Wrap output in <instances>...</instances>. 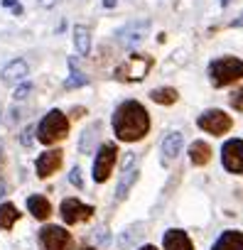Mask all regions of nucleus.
<instances>
[{
    "label": "nucleus",
    "mask_w": 243,
    "mask_h": 250,
    "mask_svg": "<svg viewBox=\"0 0 243 250\" xmlns=\"http://www.w3.org/2000/svg\"><path fill=\"white\" fill-rule=\"evenodd\" d=\"M30 74V66L25 59H13L10 64H5V69L0 71V79H3V83H18L22 79H27Z\"/></svg>",
    "instance_id": "nucleus-15"
},
{
    "label": "nucleus",
    "mask_w": 243,
    "mask_h": 250,
    "mask_svg": "<svg viewBox=\"0 0 243 250\" xmlns=\"http://www.w3.org/2000/svg\"><path fill=\"white\" fill-rule=\"evenodd\" d=\"M150 66H153V57H148V54H131L123 64L115 69V79H120V81H140V79L148 76Z\"/></svg>",
    "instance_id": "nucleus-4"
},
{
    "label": "nucleus",
    "mask_w": 243,
    "mask_h": 250,
    "mask_svg": "<svg viewBox=\"0 0 243 250\" xmlns=\"http://www.w3.org/2000/svg\"><path fill=\"white\" fill-rule=\"evenodd\" d=\"M143 228H145V223H133V226H128L123 233H120V235L115 238L118 248H120V250H128V248H131V245H133V243H135L143 233H145Z\"/></svg>",
    "instance_id": "nucleus-19"
},
{
    "label": "nucleus",
    "mask_w": 243,
    "mask_h": 250,
    "mask_svg": "<svg viewBox=\"0 0 243 250\" xmlns=\"http://www.w3.org/2000/svg\"><path fill=\"white\" fill-rule=\"evenodd\" d=\"M209 79H211V83L216 88H223V86L236 83L238 79H243V59H236V57L214 59L209 64Z\"/></svg>",
    "instance_id": "nucleus-3"
},
{
    "label": "nucleus",
    "mask_w": 243,
    "mask_h": 250,
    "mask_svg": "<svg viewBox=\"0 0 243 250\" xmlns=\"http://www.w3.org/2000/svg\"><path fill=\"white\" fill-rule=\"evenodd\" d=\"M69 66H71V76L66 79V83H64V86H66V88H74V86H86V83H88V79H86V76H84V74L76 69V62H74V59H69Z\"/></svg>",
    "instance_id": "nucleus-24"
},
{
    "label": "nucleus",
    "mask_w": 243,
    "mask_h": 250,
    "mask_svg": "<svg viewBox=\"0 0 243 250\" xmlns=\"http://www.w3.org/2000/svg\"><path fill=\"white\" fill-rule=\"evenodd\" d=\"M228 103H231V108H233V110H238V113H243V86H241V88H236V91L231 93V98H228Z\"/></svg>",
    "instance_id": "nucleus-25"
},
{
    "label": "nucleus",
    "mask_w": 243,
    "mask_h": 250,
    "mask_svg": "<svg viewBox=\"0 0 243 250\" xmlns=\"http://www.w3.org/2000/svg\"><path fill=\"white\" fill-rule=\"evenodd\" d=\"M0 162H3V145H0Z\"/></svg>",
    "instance_id": "nucleus-35"
},
{
    "label": "nucleus",
    "mask_w": 243,
    "mask_h": 250,
    "mask_svg": "<svg viewBox=\"0 0 243 250\" xmlns=\"http://www.w3.org/2000/svg\"><path fill=\"white\" fill-rule=\"evenodd\" d=\"M103 5H106V8H113V5H115V0H103Z\"/></svg>",
    "instance_id": "nucleus-32"
},
{
    "label": "nucleus",
    "mask_w": 243,
    "mask_h": 250,
    "mask_svg": "<svg viewBox=\"0 0 243 250\" xmlns=\"http://www.w3.org/2000/svg\"><path fill=\"white\" fill-rule=\"evenodd\" d=\"M110 125H113V133H115L118 140L138 143V140H143L150 133V115H148L143 103L126 101V103H120L115 108Z\"/></svg>",
    "instance_id": "nucleus-1"
},
{
    "label": "nucleus",
    "mask_w": 243,
    "mask_h": 250,
    "mask_svg": "<svg viewBox=\"0 0 243 250\" xmlns=\"http://www.w3.org/2000/svg\"><path fill=\"white\" fill-rule=\"evenodd\" d=\"M27 211H30L37 221H47V218L52 216V204L47 201V196L32 194V196H27Z\"/></svg>",
    "instance_id": "nucleus-17"
},
{
    "label": "nucleus",
    "mask_w": 243,
    "mask_h": 250,
    "mask_svg": "<svg viewBox=\"0 0 243 250\" xmlns=\"http://www.w3.org/2000/svg\"><path fill=\"white\" fill-rule=\"evenodd\" d=\"M69 135V118L62 110H49L37 125V140L42 145H54Z\"/></svg>",
    "instance_id": "nucleus-2"
},
{
    "label": "nucleus",
    "mask_w": 243,
    "mask_h": 250,
    "mask_svg": "<svg viewBox=\"0 0 243 250\" xmlns=\"http://www.w3.org/2000/svg\"><path fill=\"white\" fill-rule=\"evenodd\" d=\"M40 245H42V250H69L71 233L62 226H44L40 230Z\"/></svg>",
    "instance_id": "nucleus-7"
},
{
    "label": "nucleus",
    "mask_w": 243,
    "mask_h": 250,
    "mask_svg": "<svg viewBox=\"0 0 243 250\" xmlns=\"http://www.w3.org/2000/svg\"><path fill=\"white\" fill-rule=\"evenodd\" d=\"M84 250H93V248H84Z\"/></svg>",
    "instance_id": "nucleus-36"
},
{
    "label": "nucleus",
    "mask_w": 243,
    "mask_h": 250,
    "mask_svg": "<svg viewBox=\"0 0 243 250\" xmlns=\"http://www.w3.org/2000/svg\"><path fill=\"white\" fill-rule=\"evenodd\" d=\"M148 27H150L148 20H138V22H131V25H126V27H120V30H118V42L123 44V47H128V49H133V47H138V44L145 40Z\"/></svg>",
    "instance_id": "nucleus-11"
},
{
    "label": "nucleus",
    "mask_w": 243,
    "mask_h": 250,
    "mask_svg": "<svg viewBox=\"0 0 243 250\" xmlns=\"http://www.w3.org/2000/svg\"><path fill=\"white\" fill-rule=\"evenodd\" d=\"M162 245H165V250H194L192 238H189L182 228H170V230H165Z\"/></svg>",
    "instance_id": "nucleus-13"
},
{
    "label": "nucleus",
    "mask_w": 243,
    "mask_h": 250,
    "mask_svg": "<svg viewBox=\"0 0 243 250\" xmlns=\"http://www.w3.org/2000/svg\"><path fill=\"white\" fill-rule=\"evenodd\" d=\"M189 160H192V165H197V167L209 165V160H211V147H209L204 140L192 143V145H189Z\"/></svg>",
    "instance_id": "nucleus-18"
},
{
    "label": "nucleus",
    "mask_w": 243,
    "mask_h": 250,
    "mask_svg": "<svg viewBox=\"0 0 243 250\" xmlns=\"http://www.w3.org/2000/svg\"><path fill=\"white\" fill-rule=\"evenodd\" d=\"M150 98H153L155 103H160V105H172V103H177L179 93H177L172 86H165V88H153V91H150Z\"/></svg>",
    "instance_id": "nucleus-23"
},
{
    "label": "nucleus",
    "mask_w": 243,
    "mask_h": 250,
    "mask_svg": "<svg viewBox=\"0 0 243 250\" xmlns=\"http://www.w3.org/2000/svg\"><path fill=\"white\" fill-rule=\"evenodd\" d=\"M135 182H138L135 155H133V152H128V155H126V160H123V174H120L118 187H115V201H123V199L131 194V189H133V184H135Z\"/></svg>",
    "instance_id": "nucleus-10"
},
{
    "label": "nucleus",
    "mask_w": 243,
    "mask_h": 250,
    "mask_svg": "<svg viewBox=\"0 0 243 250\" xmlns=\"http://www.w3.org/2000/svg\"><path fill=\"white\" fill-rule=\"evenodd\" d=\"M69 182H71L76 189L84 187V179H81V169H79V167H71V172H69Z\"/></svg>",
    "instance_id": "nucleus-27"
},
{
    "label": "nucleus",
    "mask_w": 243,
    "mask_h": 250,
    "mask_svg": "<svg viewBox=\"0 0 243 250\" xmlns=\"http://www.w3.org/2000/svg\"><path fill=\"white\" fill-rule=\"evenodd\" d=\"M74 47H76V52L81 57H86L91 52V32H88V27H84V25L74 27Z\"/></svg>",
    "instance_id": "nucleus-20"
},
{
    "label": "nucleus",
    "mask_w": 243,
    "mask_h": 250,
    "mask_svg": "<svg viewBox=\"0 0 243 250\" xmlns=\"http://www.w3.org/2000/svg\"><path fill=\"white\" fill-rule=\"evenodd\" d=\"M59 213H62V218H64L66 226H76V223H84V221H88L93 216V206H88V204H84V201H79V199L71 196V199H64L62 201Z\"/></svg>",
    "instance_id": "nucleus-8"
},
{
    "label": "nucleus",
    "mask_w": 243,
    "mask_h": 250,
    "mask_svg": "<svg viewBox=\"0 0 243 250\" xmlns=\"http://www.w3.org/2000/svg\"><path fill=\"white\" fill-rule=\"evenodd\" d=\"M115 157H118L115 143H103V145L98 147L96 160H93V182H96V184H103V182L110 177V172H113V167H115Z\"/></svg>",
    "instance_id": "nucleus-6"
},
{
    "label": "nucleus",
    "mask_w": 243,
    "mask_h": 250,
    "mask_svg": "<svg viewBox=\"0 0 243 250\" xmlns=\"http://www.w3.org/2000/svg\"><path fill=\"white\" fill-rule=\"evenodd\" d=\"M37 128H35V125H27V128L22 130V135H20V143L25 145V147H30L32 145V133H35Z\"/></svg>",
    "instance_id": "nucleus-28"
},
{
    "label": "nucleus",
    "mask_w": 243,
    "mask_h": 250,
    "mask_svg": "<svg viewBox=\"0 0 243 250\" xmlns=\"http://www.w3.org/2000/svg\"><path fill=\"white\" fill-rule=\"evenodd\" d=\"M37 5L40 8H52V5H57V0H37Z\"/></svg>",
    "instance_id": "nucleus-29"
},
{
    "label": "nucleus",
    "mask_w": 243,
    "mask_h": 250,
    "mask_svg": "<svg viewBox=\"0 0 243 250\" xmlns=\"http://www.w3.org/2000/svg\"><path fill=\"white\" fill-rule=\"evenodd\" d=\"M3 8H18V0H3Z\"/></svg>",
    "instance_id": "nucleus-30"
},
{
    "label": "nucleus",
    "mask_w": 243,
    "mask_h": 250,
    "mask_svg": "<svg viewBox=\"0 0 243 250\" xmlns=\"http://www.w3.org/2000/svg\"><path fill=\"white\" fill-rule=\"evenodd\" d=\"M211 250H243V233L241 230H223Z\"/></svg>",
    "instance_id": "nucleus-16"
},
{
    "label": "nucleus",
    "mask_w": 243,
    "mask_h": 250,
    "mask_svg": "<svg viewBox=\"0 0 243 250\" xmlns=\"http://www.w3.org/2000/svg\"><path fill=\"white\" fill-rule=\"evenodd\" d=\"M140 250H157V248H155V245H143Z\"/></svg>",
    "instance_id": "nucleus-34"
},
{
    "label": "nucleus",
    "mask_w": 243,
    "mask_h": 250,
    "mask_svg": "<svg viewBox=\"0 0 243 250\" xmlns=\"http://www.w3.org/2000/svg\"><path fill=\"white\" fill-rule=\"evenodd\" d=\"M197 125H199V128H201L204 133L221 138L223 133H228V130H231L233 120H231V115H228V113H223V110H219V108H209V110H204V113L197 118Z\"/></svg>",
    "instance_id": "nucleus-5"
},
{
    "label": "nucleus",
    "mask_w": 243,
    "mask_h": 250,
    "mask_svg": "<svg viewBox=\"0 0 243 250\" xmlns=\"http://www.w3.org/2000/svg\"><path fill=\"white\" fill-rule=\"evenodd\" d=\"M3 196H5V182L0 179V199H3Z\"/></svg>",
    "instance_id": "nucleus-31"
},
{
    "label": "nucleus",
    "mask_w": 243,
    "mask_h": 250,
    "mask_svg": "<svg viewBox=\"0 0 243 250\" xmlns=\"http://www.w3.org/2000/svg\"><path fill=\"white\" fill-rule=\"evenodd\" d=\"M20 218V211L15 204H0V228L3 230H10Z\"/></svg>",
    "instance_id": "nucleus-21"
},
{
    "label": "nucleus",
    "mask_w": 243,
    "mask_h": 250,
    "mask_svg": "<svg viewBox=\"0 0 243 250\" xmlns=\"http://www.w3.org/2000/svg\"><path fill=\"white\" fill-rule=\"evenodd\" d=\"M30 93H32V83L27 81V83H20V86L15 88V93H13V98H15V101H25V98H27Z\"/></svg>",
    "instance_id": "nucleus-26"
},
{
    "label": "nucleus",
    "mask_w": 243,
    "mask_h": 250,
    "mask_svg": "<svg viewBox=\"0 0 243 250\" xmlns=\"http://www.w3.org/2000/svg\"><path fill=\"white\" fill-rule=\"evenodd\" d=\"M62 160H64L62 150H47V152H42V155L37 157V162H35L37 177H40V179H47V177H52V174H54V172L62 167Z\"/></svg>",
    "instance_id": "nucleus-12"
},
{
    "label": "nucleus",
    "mask_w": 243,
    "mask_h": 250,
    "mask_svg": "<svg viewBox=\"0 0 243 250\" xmlns=\"http://www.w3.org/2000/svg\"><path fill=\"white\" fill-rule=\"evenodd\" d=\"M238 25H243V18H238V20H233V27H238Z\"/></svg>",
    "instance_id": "nucleus-33"
},
{
    "label": "nucleus",
    "mask_w": 243,
    "mask_h": 250,
    "mask_svg": "<svg viewBox=\"0 0 243 250\" xmlns=\"http://www.w3.org/2000/svg\"><path fill=\"white\" fill-rule=\"evenodd\" d=\"M98 128H101V125H98V123H93V125H88V128L81 133V140H79V152L88 155V152L93 150V143H96V138H98Z\"/></svg>",
    "instance_id": "nucleus-22"
},
{
    "label": "nucleus",
    "mask_w": 243,
    "mask_h": 250,
    "mask_svg": "<svg viewBox=\"0 0 243 250\" xmlns=\"http://www.w3.org/2000/svg\"><path fill=\"white\" fill-rule=\"evenodd\" d=\"M221 165H223V169L231 172V174H243V140L233 138V140L223 143Z\"/></svg>",
    "instance_id": "nucleus-9"
},
{
    "label": "nucleus",
    "mask_w": 243,
    "mask_h": 250,
    "mask_svg": "<svg viewBox=\"0 0 243 250\" xmlns=\"http://www.w3.org/2000/svg\"><path fill=\"white\" fill-rule=\"evenodd\" d=\"M182 145H184V138H182V133L179 130H172L170 135H165V140H162V165H170V162H175L177 160V155L182 152Z\"/></svg>",
    "instance_id": "nucleus-14"
}]
</instances>
